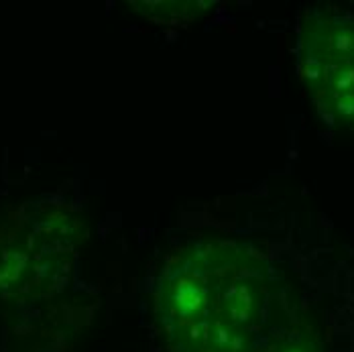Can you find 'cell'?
Instances as JSON below:
<instances>
[]
</instances>
